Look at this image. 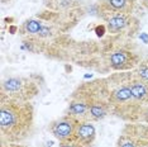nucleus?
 Masks as SVG:
<instances>
[{
  "label": "nucleus",
  "mask_w": 148,
  "mask_h": 147,
  "mask_svg": "<svg viewBox=\"0 0 148 147\" xmlns=\"http://www.w3.org/2000/svg\"><path fill=\"white\" fill-rule=\"evenodd\" d=\"M34 109L29 102H15L1 98L0 104V133L1 145L21 143L28 138L33 129Z\"/></svg>",
  "instance_id": "nucleus-1"
},
{
  "label": "nucleus",
  "mask_w": 148,
  "mask_h": 147,
  "mask_svg": "<svg viewBox=\"0 0 148 147\" xmlns=\"http://www.w3.org/2000/svg\"><path fill=\"white\" fill-rule=\"evenodd\" d=\"M39 93V84L32 78L14 76L1 82V98L27 103Z\"/></svg>",
  "instance_id": "nucleus-2"
},
{
  "label": "nucleus",
  "mask_w": 148,
  "mask_h": 147,
  "mask_svg": "<svg viewBox=\"0 0 148 147\" xmlns=\"http://www.w3.org/2000/svg\"><path fill=\"white\" fill-rule=\"evenodd\" d=\"M103 57L108 67L118 72L125 71V70H134L138 66V63L142 61L136 52L123 47L105 51Z\"/></svg>",
  "instance_id": "nucleus-3"
},
{
  "label": "nucleus",
  "mask_w": 148,
  "mask_h": 147,
  "mask_svg": "<svg viewBox=\"0 0 148 147\" xmlns=\"http://www.w3.org/2000/svg\"><path fill=\"white\" fill-rule=\"evenodd\" d=\"M106 22L108 31L113 36L116 34H128L130 37L138 31V21L132 14H122V13H113L103 16Z\"/></svg>",
  "instance_id": "nucleus-4"
},
{
  "label": "nucleus",
  "mask_w": 148,
  "mask_h": 147,
  "mask_svg": "<svg viewBox=\"0 0 148 147\" xmlns=\"http://www.w3.org/2000/svg\"><path fill=\"white\" fill-rule=\"evenodd\" d=\"M143 139H148V124L146 123L127 124L118 138L116 147H138Z\"/></svg>",
  "instance_id": "nucleus-5"
},
{
  "label": "nucleus",
  "mask_w": 148,
  "mask_h": 147,
  "mask_svg": "<svg viewBox=\"0 0 148 147\" xmlns=\"http://www.w3.org/2000/svg\"><path fill=\"white\" fill-rule=\"evenodd\" d=\"M79 122L80 121L76 119L75 117L67 114L65 117H62V118L52 122L49 124V132L60 142L70 141V139H73V137H75V132Z\"/></svg>",
  "instance_id": "nucleus-6"
},
{
  "label": "nucleus",
  "mask_w": 148,
  "mask_h": 147,
  "mask_svg": "<svg viewBox=\"0 0 148 147\" xmlns=\"http://www.w3.org/2000/svg\"><path fill=\"white\" fill-rule=\"evenodd\" d=\"M137 0H99L95 8L97 9L99 15L103 16L113 13H122V14H132L136 8Z\"/></svg>",
  "instance_id": "nucleus-7"
},
{
  "label": "nucleus",
  "mask_w": 148,
  "mask_h": 147,
  "mask_svg": "<svg viewBox=\"0 0 148 147\" xmlns=\"http://www.w3.org/2000/svg\"><path fill=\"white\" fill-rule=\"evenodd\" d=\"M73 138L77 142L81 143L84 147H91L96 138V129L94 127L92 122H79Z\"/></svg>",
  "instance_id": "nucleus-8"
},
{
  "label": "nucleus",
  "mask_w": 148,
  "mask_h": 147,
  "mask_svg": "<svg viewBox=\"0 0 148 147\" xmlns=\"http://www.w3.org/2000/svg\"><path fill=\"white\" fill-rule=\"evenodd\" d=\"M42 25H43V22L41 18L39 19L31 18V19H27L21 25L19 32H21L22 34H27L28 37H37L39 31L42 29Z\"/></svg>",
  "instance_id": "nucleus-9"
},
{
  "label": "nucleus",
  "mask_w": 148,
  "mask_h": 147,
  "mask_svg": "<svg viewBox=\"0 0 148 147\" xmlns=\"http://www.w3.org/2000/svg\"><path fill=\"white\" fill-rule=\"evenodd\" d=\"M106 25L105 24H97L95 28H94V32H95V34L97 37H100V38H103L104 36H105V33H106Z\"/></svg>",
  "instance_id": "nucleus-10"
},
{
  "label": "nucleus",
  "mask_w": 148,
  "mask_h": 147,
  "mask_svg": "<svg viewBox=\"0 0 148 147\" xmlns=\"http://www.w3.org/2000/svg\"><path fill=\"white\" fill-rule=\"evenodd\" d=\"M60 147H84L80 142H77L75 138L70 139V141H65V142H60Z\"/></svg>",
  "instance_id": "nucleus-11"
},
{
  "label": "nucleus",
  "mask_w": 148,
  "mask_h": 147,
  "mask_svg": "<svg viewBox=\"0 0 148 147\" xmlns=\"http://www.w3.org/2000/svg\"><path fill=\"white\" fill-rule=\"evenodd\" d=\"M139 39L143 43H146V45H147V43H148V34H147V33H143V32L139 33Z\"/></svg>",
  "instance_id": "nucleus-12"
},
{
  "label": "nucleus",
  "mask_w": 148,
  "mask_h": 147,
  "mask_svg": "<svg viewBox=\"0 0 148 147\" xmlns=\"http://www.w3.org/2000/svg\"><path fill=\"white\" fill-rule=\"evenodd\" d=\"M1 147H25V146H22L19 143H6V145H1Z\"/></svg>",
  "instance_id": "nucleus-13"
},
{
  "label": "nucleus",
  "mask_w": 148,
  "mask_h": 147,
  "mask_svg": "<svg viewBox=\"0 0 148 147\" xmlns=\"http://www.w3.org/2000/svg\"><path fill=\"white\" fill-rule=\"evenodd\" d=\"M16 31H19L18 27H15V25H10V27H9V33H12V34H14Z\"/></svg>",
  "instance_id": "nucleus-14"
},
{
  "label": "nucleus",
  "mask_w": 148,
  "mask_h": 147,
  "mask_svg": "<svg viewBox=\"0 0 148 147\" xmlns=\"http://www.w3.org/2000/svg\"><path fill=\"white\" fill-rule=\"evenodd\" d=\"M140 4H142L143 6H146V8L148 9V0H139Z\"/></svg>",
  "instance_id": "nucleus-15"
},
{
  "label": "nucleus",
  "mask_w": 148,
  "mask_h": 147,
  "mask_svg": "<svg viewBox=\"0 0 148 147\" xmlns=\"http://www.w3.org/2000/svg\"><path fill=\"white\" fill-rule=\"evenodd\" d=\"M65 67H66V71H71V70H72L71 66H69V63H66V66H65Z\"/></svg>",
  "instance_id": "nucleus-16"
},
{
  "label": "nucleus",
  "mask_w": 148,
  "mask_h": 147,
  "mask_svg": "<svg viewBox=\"0 0 148 147\" xmlns=\"http://www.w3.org/2000/svg\"><path fill=\"white\" fill-rule=\"evenodd\" d=\"M13 21H14L13 18H5V19H4V22H13Z\"/></svg>",
  "instance_id": "nucleus-17"
},
{
  "label": "nucleus",
  "mask_w": 148,
  "mask_h": 147,
  "mask_svg": "<svg viewBox=\"0 0 148 147\" xmlns=\"http://www.w3.org/2000/svg\"><path fill=\"white\" fill-rule=\"evenodd\" d=\"M9 1H12V0H1L3 4H6V3H9Z\"/></svg>",
  "instance_id": "nucleus-18"
}]
</instances>
